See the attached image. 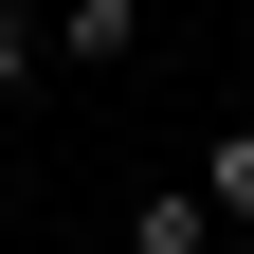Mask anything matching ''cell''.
I'll use <instances>...</instances> for the list:
<instances>
[{"label":"cell","mask_w":254,"mask_h":254,"mask_svg":"<svg viewBox=\"0 0 254 254\" xmlns=\"http://www.w3.org/2000/svg\"><path fill=\"white\" fill-rule=\"evenodd\" d=\"M218 236H236V218H218L200 182H164V200H127V254H218Z\"/></svg>","instance_id":"6da1fadb"},{"label":"cell","mask_w":254,"mask_h":254,"mask_svg":"<svg viewBox=\"0 0 254 254\" xmlns=\"http://www.w3.org/2000/svg\"><path fill=\"white\" fill-rule=\"evenodd\" d=\"M55 55H91V73H127V55H145V0H55Z\"/></svg>","instance_id":"7a4b0ae2"},{"label":"cell","mask_w":254,"mask_h":254,"mask_svg":"<svg viewBox=\"0 0 254 254\" xmlns=\"http://www.w3.org/2000/svg\"><path fill=\"white\" fill-rule=\"evenodd\" d=\"M200 200H218V218H236V236H254V109H236V127H218V145H200Z\"/></svg>","instance_id":"3957f363"},{"label":"cell","mask_w":254,"mask_h":254,"mask_svg":"<svg viewBox=\"0 0 254 254\" xmlns=\"http://www.w3.org/2000/svg\"><path fill=\"white\" fill-rule=\"evenodd\" d=\"M55 73V0H0V91H37Z\"/></svg>","instance_id":"277c9868"}]
</instances>
